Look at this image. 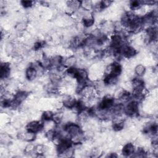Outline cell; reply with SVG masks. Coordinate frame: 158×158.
I'll list each match as a JSON object with an SVG mask.
<instances>
[{
  "mask_svg": "<svg viewBox=\"0 0 158 158\" xmlns=\"http://www.w3.org/2000/svg\"><path fill=\"white\" fill-rule=\"evenodd\" d=\"M146 66H144V64H138L135 66L133 69L135 75L139 77H141L142 76H143L146 72Z\"/></svg>",
  "mask_w": 158,
  "mask_h": 158,
  "instance_id": "cell-6",
  "label": "cell"
},
{
  "mask_svg": "<svg viewBox=\"0 0 158 158\" xmlns=\"http://www.w3.org/2000/svg\"><path fill=\"white\" fill-rule=\"evenodd\" d=\"M56 136V132L54 129L49 130L44 132V136L48 141H52Z\"/></svg>",
  "mask_w": 158,
  "mask_h": 158,
  "instance_id": "cell-9",
  "label": "cell"
},
{
  "mask_svg": "<svg viewBox=\"0 0 158 158\" xmlns=\"http://www.w3.org/2000/svg\"><path fill=\"white\" fill-rule=\"evenodd\" d=\"M25 78L28 81H35V79L38 78L37 70L31 64L25 70Z\"/></svg>",
  "mask_w": 158,
  "mask_h": 158,
  "instance_id": "cell-3",
  "label": "cell"
},
{
  "mask_svg": "<svg viewBox=\"0 0 158 158\" xmlns=\"http://www.w3.org/2000/svg\"><path fill=\"white\" fill-rule=\"evenodd\" d=\"M36 138V133L33 131H28L25 130V132H23V140L25 142H32Z\"/></svg>",
  "mask_w": 158,
  "mask_h": 158,
  "instance_id": "cell-5",
  "label": "cell"
},
{
  "mask_svg": "<svg viewBox=\"0 0 158 158\" xmlns=\"http://www.w3.org/2000/svg\"><path fill=\"white\" fill-rule=\"evenodd\" d=\"M54 115V112L51 110H45L42 112L41 120L42 121L51 120L52 118Z\"/></svg>",
  "mask_w": 158,
  "mask_h": 158,
  "instance_id": "cell-7",
  "label": "cell"
},
{
  "mask_svg": "<svg viewBox=\"0 0 158 158\" xmlns=\"http://www.w3.org/2000/svg\"><path fill=\"white\" fill-rule=\"evenodd\" d=\"M81 7L86 10L92 11L93 10V2L91 1H81Z\"/></svg>",
  "mask_w": 158,
  "mask_h": 158,
  "instance_id": "cell-8",
  "label": "cell"
},
{
  "mask_svg": "<svg viewBox=\"0 0 158 158\" xmlns=\"http://www.w3.org/2000/svg\"><path fill=\"white\" fill-rule=\"evenodd\" d=\"M20 6L24 9H31L35 6V2L31 1H22L20 2Z\"/></svg>",
  "mask_w": 158,
  "mask_h": 158,
  "instance_id": "cell-10",
  "label": "cell"
},
{
  "mask_svg": "<svg viewBox=\"0 0 158 158\" xmlns=\"http://www.w3.org/2000/svg\"><path fill=\"white\" fill-rule=\"evenodd\" d=\"M136 146L131 142H128L123 144L121 149V153L123 156L131 157L135 152Z\"/></svg>",
  "mask_w": 158,
  "mask_h": 158,
  "instance_id": "cell-2",
  "label": "cell"
},
{
  "mask_svg": "<svg viewBox=\"0 0 158 158\" xmlns=\"http://www.w3.org/2000/svg\"><path fill=\"white\" fill-rule=\"evenodd\" d=\"M77 62H78V59L75 55L69 56V57H65L64 59V57H63L62 64L67 69L70 68V67H75V65H77Z\"/></svg>",
  "mask_w": 158,
  "mask_h": 158,
  "instance_id": "cell-4",
  "label": "cell"
},
{
  "mask_svg": "<svg viewBox=\"0 0 158 158\" xmlns=\"http://www.w3.org/2000/svg\"><path fill=\"white\" fill-rule=\"evenodd\" d=\"M25 130L37 133L43 130V122L41 120H30L26 124Z\"/></svg>",
  "mask_w": 158,
  "mask_h": 158,
  "instance_id": "cell-1",
  "label": "cell"
}]
</instances>
